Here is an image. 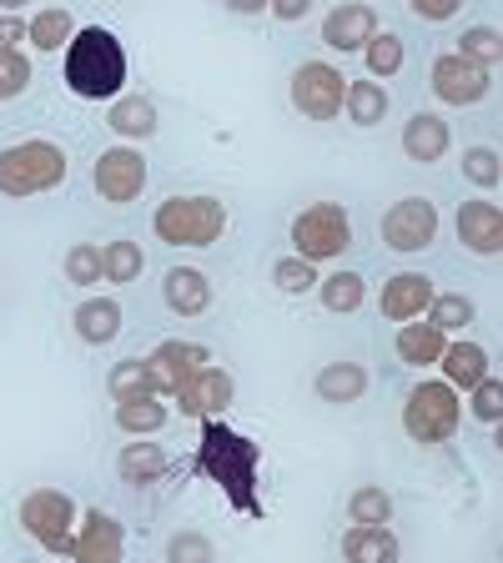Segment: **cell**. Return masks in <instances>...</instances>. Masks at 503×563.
I'll use <instances>...</instances> for the list:
<instances>
[{
  "label": "cell",
  "mask_w": 503,
  "mask_h": 563,
  "mask_svg": "<svg viewBox=\"0 0 503 563\" xmlns=\"http://www.w3.org/2000/svg\"><path fill=\"white\" fill-rule=\"evenodd\" d=\"M463 11V0H413V15L418 21H453V15Z\"/></svg>",
  "instance_id": "44"
},
{
  "label": "cell",
  "mask_w": 503,
  "mask_h": 563,
  "mask_svg": "<svg viewBox=\"0 0 503 563\" xmlns=\"http://www.w3.org/2000/svg\"><path fill=\"white\" fill-rule=\"evenodd\" d=\"M448 146H453V126H448L438 111H418V117H408V126H403V156L418 166H438L448 156Z\"/></svg>",
  "instance_id": "18"
},
{
  "label": "cell",
  "mask_w": 503,
  "mask_h": 563,
  "mask_svg": "<svg viewBox=\"0 0 503 563\" xmlns=\"http://www.w3.org/2000/svg\"><path fill=\"white\" fill-rule=\"evenodd\" d=\"M66 91L81 96V101H121V86H127V46L111 25H76L66 46Z\"/></svg>",
  "instance_id": "2"
},
{
  "label": "cell",
  "mask_w": 503,
  "mask_h": 563,
  "mask_svg": "<svg viewBox=\"0 0 503 563\" xmlns=\"http://www.w3.org/2000/svg\"><path fill=\"white\" fill-rule=\"evenodd\" d=\"M428 86H434V96L444 106H479L483 96L493 91V76L479 66H469V60H458L453 51H444V56H434Z\"/></svg>",
  "instance_id": "14"
},
{
  "label": "cell",
  "mask_w": 503,
  "mask_h": 563,
  "mask_svg": "<svg viewBox=\"0 0 503 563\" xmlns=\"http://www.w3.org/2000/svg\"><path fill=\"white\" fill-rule=\"evenodd\" d=\"M313 393L328 408H352V402L368 393V367L363 363H352V357H338V363H328V367H317V377H313Z\"/></svg>",
  "instance_id": "20"
},
{
  "label": "cell",
  "mask_w": 503,
  "mask_h": 563,
  "mask_svg": "<svg viewBox=\"0 0 503 563\" xmlns=\"http://www.w3.org/2000/svg\"><path fill=\"white\" fill-rule=\"evenodd\" d=\"M66 277L70 287H101V246L96 242H76L66 252Z\"/></svg>",
  "instance_id": "38"
},
{
  "label": "cell",
  "mask_w": 503,
  "mask_h": 563,
  "mask_svg": "<svg viewBox=\"0 0 503 563\" xmlns=\"http://www.w3.org/2000/svg\"><path fill=\"white\" fill-rule=\"evenodd\" d=\"M207 363H211V347H207V342H187V338L156 342V352L146 357L152 393H156V398H172L176 383H182V377H192L197 367H207Z\"/></svg>",
  "instance_id": "13"
},
{
  "label": "cell",
  "mask_w": 503,
  "mask_h": 563,
  "mask_svg": "<svg viewBox=\"0 0 503 563\" xmlns=\"http://www.w3.org/2000/svg\"><path fill=\"white\" fill-rule=\"evenodd\" d=\"M91 187L111 207H131L146 191V156L136 146H106L91 166Z\"/></svg>",
  "instance_id": "9"
},
{
  "label": "cell",
  "mask_w": 503,
  "mask_h": 563,
  "mask_svg": "<svg viewBox=\"0 0 503 563\" xmlns=\"http://www.w3.org/2000/svg\"><path fill=\"white\" fill-rule=\"evenodd\" d=\"M25 86H31V56L25 51H0V101H15Z\"/></svg>",
  "instance_id": "41"
},
{
  "label": "cell",
  "mask_w": 503,
  "mask_h": 563,
  "mask_svg": "<svg viewBox=\"0 0 503 563\" xmlns=\"http://www.w3.org/2000/svg\"><path fill=\"white\" fill-rule=\"evenodd\" d=\"M378 232H383V246H393V252H428L438 236V207L428 197H403L383 211Z\"/></svg>",
  "instance_id": "10"
},
{
  "label": "cell",
  "mask_w": 503,
  "mask_h": 563,
  "mask_svg": "<svg viewBox=\"0 0 503 563\" xmlns=\"http://www.w3.org/2000/svg\"><path fill=\"white\" fill-rule=\"evenodd\" d=\"M293 106L297 117L307 121H338L342 117V91H348V76H342L332 60H303L293 70Z\"/></svg>",
  "instance_id": "8"
},
{
  "label": "cell",
  "mask_w": 503,
  "mask_h": 563,
  "mask_svg": "<svg viewBox=\"0 0 503 563\" xmlns=\"http://www.w3.org/2000/svg\"><path fill=\"white\" fill-rule=\"evenodd\" d=\"M363 60H368V81H383V76H398L408 51H403V41L393 31H378L363 46Z\"/></svg>",
  "instance_id": "36"
},
{
  "label": "cell",
  "mask_w": 503,
  "mask_h": 563,
  "mask_svg": "<svg viewBox=\"0 0 503 563\" xmlns=\"http://www.w3.org/2000/svg\"><path fill=\"white\" fill-rule=\"evenodd\" d=\"M166 563H217V549H211L207 533L182 528V533H172V539H166Z\"/></svg>",
  "instance_id": "40"
},
{
  "label": "cell",
  "mask_w": 503,
  "mask_h": 563,
  "mask_svg": "<svg viewBox=\"0 0 503 563\" xmlns=\"http://www.w3.org/2000/svg\"><path fill=\"white\" fill-rule=\"evenodd\" d=\"M127 559V528L106 508H81L76 523V543H70V563H121Z\"/></svg>",
  "instance_id": "12"
},
{
  "label": "cell",
  "mask_w": 503,
  "mask_h": 563,
  "mask_svg": "<svg viewBox=\"0 0 503 563\" xmlns=\"http://www.w3.org/2000/svg\"><path fill=\"white\" fill-rule=\"evenodd\" d=\"M232 398H237V383H232V373L227 367H197L192 377H182L176 383V393H172V402H176V412H187V418H222L227 408H232Z\"/></svg>",
  "instance_id": "11"
},
{
  "label": "cell",
  "mask_w": 503,
  "mask_h": 563,
  "mask_svg": "<svg viewBox=\"0 0 503 563\" xmlns=\"http://www.w3.org/2000/svg\"><path fill=\"white\" fill-rule=\"evenodd\" d=\"M111 136L121 141H152L156 136V106L152 96H121V101H111Z\"/></svg>",
  "instance_id": "26"
},
{
  "label": "cell",
  "mask_w": 503,
  "mask_h": 563,
  "mask_svg": "<svg viewBox=\"0 0 503 563\" xmlns=\"http://www.w3.org/2000/svg\"><path fill=\"white\" fill-rule=\"evenodd\" d=\"M453 46H458L453 51L458 60H469V66H479L493 76V66H499V56H503V35H499V25H469Z\"/></svg>",
  "instance_id": "31"
},
{
  "label": "cell",
  "mask_w": 503,
  "mask_h": 563,
  "mask_svg": "<svg viewBox=\"0 0 503 563\" xmlns=\"http://www.w3.org/2000/svg\"><path fill=\"white\" fill-rule=\"evenodd\" d=\"M117 473L131 483V488H152L166 473V448H156L152 438H131L117 457Z\"/></svg>",
  "instance_id": "24"
},
{
  "label": "cell",
  "mask_w": 503,
  "mask_h": 563,
  "mask_svg": "<svg viewBox=\"0 0 503 563\" xmlns=\"http://www.w3.org/2000/svg\"><path fill=\"white\" fill-rule=\"evenodd\" d=\"M428 302H434V277H423V272H393V277L383 282V292H378V312L387 317V322H418L423 312H428Z\"/></svg>",
  "instance_id": "15"
},
{
  "label": "cell",
  "mask_w": 503,
  "mask_h": 563,
  "mask_svg": "<svg viewBox=\"0 0 503 563\" xmlns=\"http://www.w3.org/2000/svg\"><path fill=\"white\" fill-rule=\"evenodd\" d=\"M428 322H434L444 338H453V332H463V328H473V297H463V292H434V302H428Z\"/></svg>",
  "instance_id": "34"
},
{
  "label": "cell",
  "mask_w": 503,
  "mask_h": 563,
  "mask_svg": "<svg viewBox=\"0 0 503 563\" xmlns=\"http://www.w3.org/2000/svg\"><path fill=\"white\" fill-rule=\"evenodd\" d=\"M348 518H352V528H387V523H393V493L378 488V483H363V488H352Z\"/></svg>",
  "instance_id": "33"
},
{
  "label": "cell",
  "mask_w": 503,
  "mask_h": 563,
  "mask_svg": "<svg viewBox=\"0 0 503 563\" xmlns=\"http://www.w3.org/2000/svg\"><path fill=\"white\" fill-rule=\"evenodd\" d=\"M70 332H76L86 347H106V342L121 332V302L117 297H86V302L70 312Z\"/></svg>",
  "instance_id": "22"
},
{
  "label": "cell",
  "mask_w": 503,
  "mask_h": 563,
  "mask_svg": "<svg viewBox=\"0 0 503 563\" xmlns=\"http://www.w3.org/2000/svg\"><path fill=\"white\" fill-rule=\"evenodd\" d=\"M106 393L117 402H131V398H156L152 393V377H146V357H121L106 377Z\"/></svg>",
  "instance_id": "35"
},
{
  "label": "cell",
  "mask_w": 503,
  "mask_h": 563,
  "mask_svg": "<svg viewBox=\"0 0 503 563\" xmlns=\"http://www.w3.org/2000/svg\"><path fill=\"white\" fill-rule=\"evenodd\" d=\"M458 422H463V398H458L444 377H428V383H418L408 393V402H403V433H408L418 448L453 443Z\"/></svg>",
  "instance_id": "4"
},
{
  "label": "cell",
  "mask_w": 503,
  "mask_h": 563,
  "mask_svg": "<svg viewBox=\"0 0 503 563\" xmlns=\"http://www.w3.org/2000/svg\"><path fill=\"white\" fill-rule=\"evenodd\" d=\"M70 162L61 152L56 141H15L0 152V197H15V201H31V197H46L66 181Z\"/></svg>",
  "instance_id": "3"
},
{
  "label": "cell",
  "mask_w": 503,
  "mask_h": 563,
  "mask_svg": "<svg viewBox=\"0 0 503 563\" xmlns=\"http://www.w3.org/2000/svg\"><path fill=\"white\" fill-rule=\"evenodd\" d=\"M166 246H217L227 232V207L217 197H166L152 217Z\"/></svg>",
  "instance_id": "5"
},
{
  "label": "cell",
  "mask_w": 503,
  "mask_h": 563,
  "mask_svg": "<svg viewBox=\"0 0 503 563\" xmlns=\"http://www.w3.org/2000/svg\"><path fill=\"white\" fill-rule=\"evenodd\" d=\"M117 428L127 438H156L166 428V418H172V408H166V398H131V402H117Z\"/></svg>",
  "instance_id": "28"
},
{
  "label": "cell",
  "mask_w": 503,
  "mask_h": 563,
  "mask_svg": "<svg viewBox=\"0 0 503 563\" xmlns=\"http://www.w3.org/2000/svg\"><path fill=\"white\" fill-rule=\"evenodd\" d=\"M398 533L393 528H348L342 533V563H398Z\"/></svg>",
  "instance_id": "23"
},
{
  "label": "cell",
  "mask_w": 503,
  "mask_h": 563,
  "mask_svg": "<svg viewBox=\"0 0 503 563\" xmlns=\"http://www.w3.org/2000/svg\"><path fill=\"white\" fill-rule=\"evenodd\" d=\"M293 257L303 262H332L342 257L352 246V222H348V207H338V201H313V207H303L293 217Z\"/></svg>",
  "instance_id": "7"
},
{
  "label": "cell",
  "mask_w": 503,
  "mask_h": 563,
  "mask_svg": "<svg viewBox=\"0 0 503 563\" xmlns=\"http://www.w3.org/2000/svg\"><path fill=\"white\" fill-rule=\"evenodd\" d=\"M373 35H378L373 5H332L322 15V46L328 51H363Z\"/></svg>",
  "instance_id": "17"
},
{
  "label": "cell",
  "mask_w": 503,
  "mask_h": 563,
  "mask_svg": "<svg viewBox=\"0 0 503 563\" xmlns=\"http://www.w3.org/2000/svg\"><path fill=\"white\" fill-rule=\"evenodd\" d=\"M387 111H393V101H387V91L378 81H348V91H342V117H348L352 126H383Z\"/></svg>",
  "instance_id": "27"
},
{
  "label": "cell",
  "mask_w": 503,
  "mask_h": 563,
  "mask_svg": "<svg viewBox=\"0 0 503 563\" xmlns=\"http://www.w3.org/2000/svg\"><path fill=\"white\" fill-rule=\"evenodd\" d=\"M232 11H237V15H262L267 5H262V0H242V5H232Z\"/></svg>",
  "instance_id": "46"
},
{
  "label": "cell",
  "mask_w": 503,
  "mask_h": 563,
  "mask_svg": "<svg viewBox=\"0 0 503 563\" xmlns=\"http://www.w3.org/2000/svg\"><path fill=\"white\" fill-rule=\"evenodd\" d=\"M15 518H21V528L46 553H70V543H76V523H81V508H76V498L61 493V488H31L21 498V508H15Z\"/></svg>",
  "instance_id": "6"
},
{
  "label": "cell",
  "mask_w": 503,
  "mask_h": 563,
  "mask_svg": "<svg viewBox=\"0 0 503 563\" xmlns=\"http://www.w3.org/2000/svg\"><path fill=\"white\" fill-rule=\"evenodd\" d=\"M162 297L176 317H201L211 307V277L197 267H172L162 277Z\"/></svg>",
  "instance_id": "21"
},
{
  "label": "cell",
  "mask_w": 503,
  "mask_h": 563,
  "mask_svg": "<svg viewBox=\"0 0 503 563\" xmlns=\"http://www.w3.org/2000/svg\"><path fill=\"white\" fill-rule=\"evenodd\" d=\"M469 412L479 422H489V428L503 418V383H499V377H483V383L473 387V393H469Z\"/></svg>",
  "instance_id": "42"
},
{
  "label": "cell",
  "mask_w": 503,
  "mask_h": 563,
  "mask_svg": "<svg viewBox=\"0 0 503 563\" xmlns=\"http://www.w3.org/2000/svg\"><path fill=\"white\" fill-rule=\"evenodd\" d=\"M458 172L469 176L473 187H483V191H493V187L503 181V162H499V152H493V146H469Z\"/></svg>",
  "instance_id": "39"
},
{
  "label": "cell",
  "mask_w": 503,
  "mask_h": 563,
  "mask_svg": "<svg viewBox=\"0 0 503 563\" xmlns=\"http://www.w3.org/2000/svg\"><path fill=\"white\" fill-rule=\"evenodd\" d=\"M272 282H277L287 297H303V292H313L322 277H317V267L313 262H303V257H277L272 262Z\"/></svg>",
  "instance_id": "37"
},
{
  "label": "cell",
  "mask_w": 503,
  "mask_h": 563,
  "mask_svg": "<svg viewBox=\"0 0 503 563\" xmlns=\"http://www.w3.org/2000/svg\"><path fill=\"white\" fill-rule=\"evenodd\" d=\"M70 35H76V21H70L66 5H46V11H35L31 25H25L31 51H66Z\"/></svg>",
  "instance_id": "29"
},
{
  "label": "cell",
  "mask_w": 503,
  "mask_h": 563,
  "mask_svg": "<svg viewBox=\"0 0 503 563\" xmlns=\"http://www.w3.org/2000/svg\"><path fill=\"white\" fill-rule=\"evenodd\" d=\"M448 338L428 322V317H418V322H403L398 328V357L408 367H438V357H444Z\"/></svg>",
  "instance_id": "25"
},
{
  "label": "cell",
  "mask_w": 503,
  "mask_h": 563,
  "mask_svg": "<svg viewBox=\"0 0 503 563\" xmlns=\"http://www.w3.org/2000/svg\"><path fill=\"white\" fill-rule=\"evenodd\" d=\"M438 367H444V383L453 387V393H473L483 377H493V357L473 338H448Z\"/></svg>",
  "instance_id": "19"
},
{
  "label": "cell",
  "mask_w": 503,
  "mask_h": 563,
  "mask_svg": "<svg viewBox=\"0 0 503 563\" xmlns=\"http://www.w3.org/2000/svg\"><path fill=\"white\" fill-rule=\"evenodd\" d=\"M363 297H368V282L358 277V272H332V277L317 282V302L328 307V312H338V317L358 312Z\"/></svg>",
  "instance_id": "32"
},
{
  "label": "cell",
  "mask_w": 503,
  "mask_h": 563,
  "mask_svg": "<svg viewBox=\"0 0 503 563\" xmlns=\"http://www.w3.org/2000/svg\"><path fill=\"white\" fill-rule=\"evenodd\" d=\"M277 21H303L307 15V0H277V5H267Z\"/></svg>",
  "instance_id": "45"
},
{
  "label": "cell",
  "mask_w": 503,
  "mask_h": 563,
  "mask_svg": "<svg viewBox=\"0 0 503 563\" xmlns=\"http://www.w3.org/2000/svg\"><path fill=\"white\" fill-rule=\"evenodd\" d=\"M141 272H146V252H141L131 236L101 246V282H111V287H131Z\"/></svg>",
  "instance_id": "30"
},
{
  "label": "cell",
  "mask_w": 503,
  "mask_h": 563,
  "mask_svg": "<svg viewBox=\"0 0 503 563\" xmlns=\"http://www.w3.org/2000/svg\"><path fill=\"white\" fill-rule=\"evenodd\" d=\"M453 232H458V246H463V252H473V257H499L503 217L493 201H463L453 217Z\"/></svg>",
  "instance_id": "16"
},
{
  "label": "cell",
  "mask_w": 503,
  "mask_h": 563,
  "mask_svg": "<svg viewBox=\"0 0 503 563\" xmlns=\"http://www.w3.org/2000/svg\"><path fill=\"white\" fill-rule=\"evenodd\" d=\"M258 468H262V448L247 433H237L232 422L207 418L201 422V443H197V473H207L217 488L227 493V504L247 518H262L258 498Z\"/></svg>",
  "instance_id": "1"
},
{
  "label": "cell",
  "mask_w": 503,
  "mask_h": 563,
  "mask_svg": "<svg viewBox=\"0 0 503 563\" xmlns=\"http://www.w3.org/2000/svg\"><path fill=\"white\" fill-rule=\"evenodd\" d=\"M25 25H31V15L0 11V51H21L25 46Z\"/></svg>",
  "instance_id": "43"
}]
</instances>
